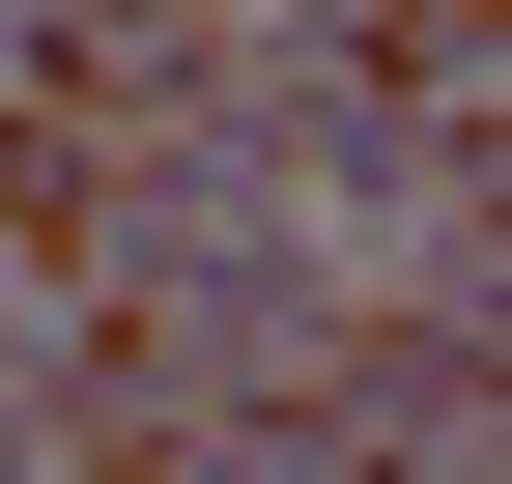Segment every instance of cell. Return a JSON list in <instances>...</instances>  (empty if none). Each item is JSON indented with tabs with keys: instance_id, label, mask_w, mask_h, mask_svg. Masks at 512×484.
I'll list each match as a JSON object with an SVG mask.
<instances>
[{
	"instance_id": "obj_1",
	"label": "cell",
	"mask_w": 512,
	"mask_h": 484,
	"mask_svg": "<svg viewBox=\"0 0 512 484\" xmlns=\"http://www.w3.org/2000/svg\"><path fill=\"white\" fill-rule=\"evenodd\" d=\"M370 57L399 86H484V0H370Z\"/></svg>"
},
{
	"instance_id": "obj_2",
	"label": "cell",
	"mask_w": 512,
	"mask_h": 484,
	"mask_svg": "<svg viewBox=\"0 0 512 484\" xmlns=\"http://www.w3.org/2000/svg\"><path fill=\"white\" fill-rule=\"evenodd\" d=\"M86 484H200V428H86Z\"/></svg>"
}]
</instances>
